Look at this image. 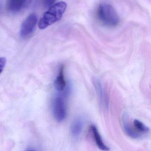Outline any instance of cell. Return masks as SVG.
<instances>
[{"label": "cell", "instance_id": "cell-6", "mask_svg": "<svg viewBox=\"0 0 151 151\" xmlns=\"http://www.w3.org/2000/svg\"><path fill=\"white\" fill-rule=\"evenodd\" d=\"M122 122L123 130L129 137L133 139H138L142 137L135 131L133 125L130 124L127 115L126 114L123 115Z\"/></svg>", "mask_w": 151, "mask_h": 151}, {"label": "cell", "instance_id": "cell-10", "mask_svg": "<svg viewBox=\"0 0 151 151\" xmlns=\"http://www.w3.org/2000/svg\"><path fill=\"white\" fill-rule=\"evenodd\" d=\"M133 126L135 131L142 137L150 133L149 128L138 120L135 119L134 121Z\"/></svg>", "mask_w": 151, "mask_h": 151}, {"label": "cell", "instance_id": "cell-14", "mask_svg": "<svg viewBox=\"0 0 151 151\" xmlns=\"http://www.w3.org/2000/svg\"><path fill=\"white\" fill-rule=\"evenodd\" d=\"M26 151H35L33 150H27Z\"/></svg>", "mask_w": 151, "mask_h": 151}, {"label": "cell", "instance_id": "cell-11", "mask_svg": "<svg viewBox=\"0 0 151 151\" xmlns=\"http://www.w3.org/2000/svg\"><path fill=\"white\" fill-rule=\"evenodd\" d=\"M94 85L95 88L97 93L101 101H103V91L101 82L98 79H95L94 82Z\"/></svg>", "mask_w": 151, "mask_h": 151}, {"label": "cell", "instance_id": "cell-7", "mask_svg": "<svg viewBox=\"0 0 151 151\" xmlns=\"http://www.w3.org/2000/svg\"><path fill=\"white\" fill-rule=\"evenodd\" d=\"M90 130L93 135L96 145L98 149L103 151H110L109 147L105 145L104 142L97 128L95 125H92L90 127Z\"/></svg>", "mask_w": 151, "mask_h": 151}, {"label": "cell", "instance_id": "cell-4", "mask_svg": "<svg viewBox=\"0 0 151 151\" xmlns=\"http://www.w3.org/2000/svg\"><path fill=\"white\" fill-rule=\"evenodd\" d=\"M36 14L32 13L28 16L23 22L20 29V35L23 38L29 36L34 31L37 22Z\"/></svg>", "mask_w": 151, "mask_h": 151}, {"label": "cell", "instance_id": "cell-12", "mask_svg": "<svg viewBox=\"0 0 151 151\" xmlns=\"http://www.w3.org/2000/svg\"><path fill=\"white\" fill-rule=\"evenodd\" d=\"M43 6L46 8H49L55 4L56 0H40Z\"/></svg>", "mask_w": 151, "mask_h": 151}, {"label": "cell", "instance_id": "cell-3", "mask_svg": "<svg viewBox=\"0 0 151 151\" xmlns=\"http://www.w3.org/2000/svg\"><path fill=\"white\" fill-rule=\"evenodd\" d=\"M53 113L54 118L58 122H62L65 119L66 115V107L65 100L63 97L59 96L54 99Z\"/></svg>", "mask_w": 151, "mask_h": 151}, {"label": "cell", "instance_id": "cell-5", "mask_svg": "<svg viewBox=\"0 0 151 151\" xmlns=\"http://www.w3.org/2000/svg\"><path fill=\"white\" fill-rule=\"evenodd\" d=\"M29 1L30 0H7L6 8L11 12H19L27 6Z\"/></svg>", "mask_w": 151, "mask_h": 151}, {"label": "cell", "instance_id": "cell-2", "mask_svg": "<svg viewBox=\"0 0 151 151\" xmlns=\"http://www.w3.org/2000/svg\"><path fill=\"white\" fill-rule=\"evenodd\" d=\"M97 16L99 22L108 27H114L119 23V17L118 13L113 7L108 4H99L97 12Z\"/></svg>", "mask_w": 151, "mask_h": 151}, {"label": "cell", "instance_id": "cell-1", "mask_svg": "<svg viewBox=\"0 0 151 151\" xmlns=\"http://www.w3.org/2000/svg\"><path fill=\"white\" fill-rule=\"evenodd\" d=\"M67 8V4L64 1L59 2L48 8L43 13L39 20L38 27L40 29H45L49 26L60 20Z\"/></svg>", "mask_w": 151, "mask_h": 151}, {"label": "cell", "instance_id": "cell-9", "mask_svg": "<svg viewBox=\"0 0 151 151\" xmlns=\"http://www.w3.org/2000/svg\"><path fill=\"white\" fill-rule=\"evenodd\" d=\"M64 71V65H62L60 68L58 75L55 81V87L59 91H63L65 89L66 86V82L65 79Z\"/></svg>", "mask_w": 151, "mask_h": 151}, {"label": "cell", "instance_id": "cell-8", "mask_svg": "<svg viewBox=\"0 0 151 151\" xmlns=\"http://www.w3.org/2000/svg\"><path fill=\"white\" fill-rule=\"evenodd\" d=\"M84 122L82 118L79 117L74 121L71 126V134L73 137H78L83 130Z\"/></svg>", "mask_w": 151, "mask_h": 151}, {"label": "cell", "instance_id": "cell-13", "mask_svg": "<svg viewBox=\"0 0 151 151\" xmlns=\"http://www.w3.org/2000/svg\"><path fill=\"white\" fill-rule=\"evenodd\" d=\"M6 63V58L4 57H0V74L3 70Z\"/></svg>", "mask_w": 151, "mask_h": 151}]
</instances>
